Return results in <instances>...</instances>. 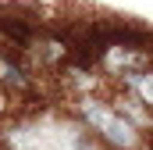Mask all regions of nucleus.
<instances>
[{"mask_svg":"<svg viewBox=\"0 0 153 150\" xmlns=\"http://www.w3.org/2000/svg\"><path fill=\"white\" fill-rule=\"evenodd\" d=\"M75 118L85 125V132L96 143H103L107 150H146V132L107 97L78 93L75 97Z\"/></svg>","mask_w":153,"mask_h":150,"instance_id":"obj_1","label":"nucleus"},{"mask_svg":"<svg viewBox=\"0 0 153 150\" xmlns=\"http://www.w3.org/2000/svg\"><path fill=\"white\" fill-rule=\"evenodd\" d=\"M117 86H121V93L135 97L146 111H153V61L143 64V68H135V72H128V75H121Z\"/></svg>","mask_w":153,"mask_h":150,"instance_id":"obj_2","label":"nucleus"},{"mask_svg":"<svg viewBox=\"0 0 153 150\" xmlns=\"http://www.w3.org/2000/svg\"><path fill=\"white\" fill-rule=\"evenodd\" d=\"M4 104H7V100H4V93H0V114H4Z\"/></svg>","mask_w":153,"mask_h":150,"instance_id":"obj_3","label":"nucleus"}]
</instances>
